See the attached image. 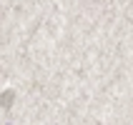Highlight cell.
Segmentation results:
<instances>
[{"label":"cell","instance_id":"6da1fadb","mask_svg":"<svg viewBox=\"0 0 133 125\" xmlns=\"http://www.w3.org/2000/svg\"><path fill=\"white\" fill-rule=\"evenodd\" d=\"M3 100H5V103H3V105H10V100H13V93H10V95H8V93H5V95H3Z\"/></svg>","mask_w":133,"mask_h":125}]
</instances>
